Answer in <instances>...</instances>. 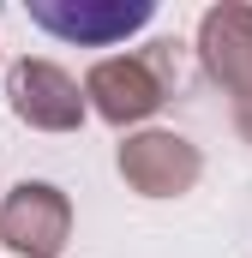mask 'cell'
Masks as SVG:
<instances>
[{
	"instance_id": "3",
	"label": "cell",
	"mask_w": 252,
	"mask_h": 258,
	"mask_svg": "<svg viewBox=\"0 0 252 258\" xmlns=\"http://www.w3.org/2000/svg\"><path fill=\"white\" fill-rule=\"evenodd\" d=\"M6 108L30 132H78L90 120L78 78L60 60H42V54H24V60L6 66Z\"/></svg>"
},
{
	"instance_id": "5",
	"label": "cell",
	"mask_w": 252,
	"mask_h": 258,
	"mask_svg": "<svg viewBox=\"0 0 252 258\" xmlns=\"http://www.w3.org/2000/svg\"><path fill=\"white\" fill-rule=\"evenodd\" d=\"M150 18L156 0H30V24L78 48H114Z\"/></svg>"
},
{
	"instance_id": "4",
	"label": "cell",
	"mask_w": 252,
	"mask_h": 258,
	"mask_svg": "<svg viewBox=\"0 0 252 258\" xmlns=\"http://www.w3.org/2000/svg\"><path fill=\"white\" fill-rule=\"evenodd\" d=\"M72 240V198L54 180H18L0 198V246L18 258H60Z\"/></svg>"
},
{
	"instance_id": "7",
	"label": "cell",
	"mask_w": 252,
	"mask_h": 258,
	"mask_svg": "<svg viewBox=\"0 0 252 258\" xmlns=\"http://www.w3.org/2000/svg\"><path fill=\"white\" fill-rule=\"evenodd\" d=\"M234 120H240V132L252 138V108H234Z\"/></svg>"
},
{
	"instance_id": "2",
	"label": "cell",
	"mask_w": 252,
	"mask_h": 258,
	"mask_svg": "<svg viewBox=\"0 0 252 258\" xmlns=\"http://www.w3.org/2000/svg\"><path fill=\"white\" fill-rule=\"evenodd\" d=\"M114 168L138 198H186L204 174V150L174 126H138L114 144Z\"/></svg>"
},
{
	"instance_id": "1",
	"label": "cell",
	"mask_w": 252,
	"mask_h": 258,
	"mask_svg": "<svg viewBox=\"0 0 252 258\" xmlns=\"http://www.w3.org/2000/svg\"><path fill=\"white\" fill-rule=\"evenodd\" d=\"M180 84V66H174V42H150L138 54H102V60L84 72V108L96 120H108L114 132H138Z\"/></svg>"
},
{
	"instance_id": "6",
	"label": "cell",
	"mask_w": 252,
	"mask_h": 258,
	"mask_svg": "<svg viewBox=\"0 0 252 258\" xmlns=\"http://www.w3.org/2000/svg\"><path fill=\"white\" fill-rule=\"evenodd\" d=\"M198 60L204 78L222 84V96H234V108H252V6L246 0H222L198 18Z\"/></svg>"
}]
</instances>
